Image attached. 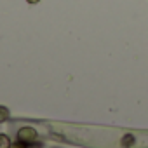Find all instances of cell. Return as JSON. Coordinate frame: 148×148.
<instances>
[{
	"label": "cell",
	"instance_id": "1",
	"mask_svg": "<svg viewBox=\"0 0 148 148\" xmlns=\"http://www.w3.org/2000/svg\"><path fill=\"white\" fill-rule=\"evenodd\" d=\"M18 139L26 143V145H30V143H33L37 139V131L33 127H21L19 132H18Z\"/></svg>",
	"mask_w": 148,
	"mask_h": 148
},
{
	"label": "cell",
	"instance_id": "2",
	"mask_svg": "<svg viewBox=\"0 0 148 148\" xmlns=\"http://www.w3.org/2000/svg\"><path fill=\"white\" fill-rule=\"evenodd\" d=\"M9 110L5 108V106H2V105H0V124H2V122H5V120H9Z\"/></svg>",
	"mask_w": 148,
	"mask_h": 148
},
{
	"label": "cell",
	"instance_id": "3",
	"mask_svg": "<svg viewBox=\"0 0 148 148\" xmlns=\"http://www.w3.org/2000/svg\"><path fill=\"white\" fill-rule=\"evenodd\" d=\"M11 146V139L5 134H0V148H9Z\"/></svg>",
	"mask_w": 148,
	"mask_h": 148
},
{
	"label": "cell",
	"instance_id": "4",
	"mask_svg": "<svg viewBox=\"0 0 148 148\" xmlns=\"http://www.w3.org/2000/svg\"><path fill=\"white\" fill-rule=\"evenodd\" d=\"M9 148H26V143H23V141H16V143H11V146Z\"/></svg>",
	"mask_w": 148,
	"mask_h": 148
},
{
	"label": "cell",
	"instance_id": "5",
	"mask_svg": "<svg viewBox=\"0 0 148 148\" xmlns=\"http://www.w3.org/2000/svg\"><path fill=\"white\" fill-rule=\"evenodd\" d=\"M122 143H124V145L127 146V145H131V143H134V138H132V136L129 134V136H125V138L122 139Z\"/></svg>",
	"mask_w": 148,
	"mask_h": 148
},
{
	"label": "cell",
	"instance_id": "6",
	"mask_svg": "<svg viewBox=\"0 0 148 148\" xmlns=\"http://www.w3.org/2000/svg\"><path fill=\"white\" fill-rule=\"evenodd\" d=\"M28 4H37V2H40V0H26Z\"/></svg>",
	"mask_w": 148,
	"mask_h": 148
}]
</instances>
